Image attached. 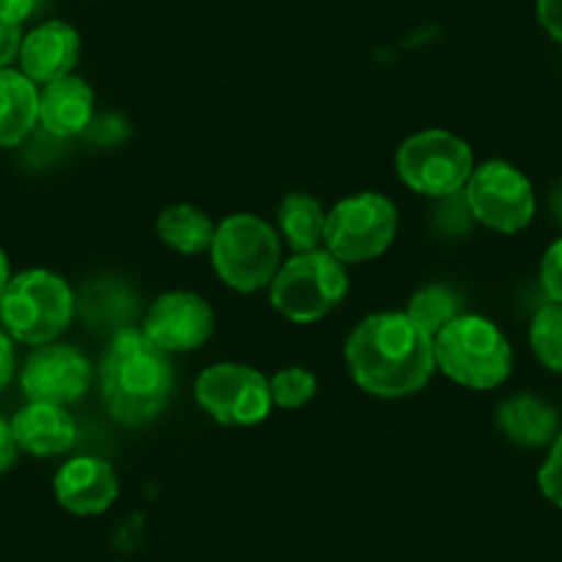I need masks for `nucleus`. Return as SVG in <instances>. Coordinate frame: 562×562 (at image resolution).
I'll list each match as a JSON object with an SVG mask.
<instances>
[{"mask_svg": "<svg viewBox=\"0 0 562 562\" xmlns=\"http://www.w3.org/2000/svg\"><path fill=\"white\" fill-rule=\"evenodd\" d=\"M78 315V299L67 279L45 268L23 270L12 276L0 299V326L12 334L14 342L50 345L69 328Z\"/></svg>", "mask_w": 562, "mask_h": 562, "instance_id": "obj_4", "label": "nucleus"}, {"mask_svg": "<svg viewBox=\"0 0 562 562\" xmlns=\"http://www.w3.org/2000/svg\"><path fill=\"white\" fill-rule=\"evenodd\" d=\"M193 397L204 414L226 428H254L273 408L268 378L237 361H221L199 372Z\"/></svg>", "mask_w": 562, "mask_h": 562, "instance_id": "obj_10", "label": "nucleus"}, {"mask_svg": "<svg viewBox=\"0 0 562 562\" xmlns=\"http://www.w3.org/2000/svg\"><path fill=\"white\" fill-rule=\"evenodd\" d=\"M42 0H0V18H7L9 23L20 25L23 29L25 20L34 18V12L40 9Z\"/></svg>", "mask_w": 562, "mask_h": 562, "instance_id": "obj_30", "label": "nucleus"}, {"mask_svg": "<svg viewBox=\"0 0 562 562\" xmlns=\"http://www.w3.org/2000/svg\"><path fill=\"white\" fill-rule=\"evenodd\" d=\"M394 169L408 191L428 199H450L467 188L474 171V153L461 135L430 127L400 144Z\"/></svg>", "mask_w": 562, "mask_h": 562, "instance_id": "obj_7", "label": "nucleus"}, {"mask_svg": "<svg viewBox=\"0 0 562 562\" xmlns=\"http://www.w3.org/2000/svg\"><path fill=\"white\" fill-rule=\"evenodd\" d=\"M9 281H12V270H9V257H7V251L0 248V299H3V293H7Z\"/></svg>", "mask_w": 562, "mask_h": 562, "instance_id": "obj_32", "label": "nucleus"}, {"mask_svg": "<svg viewBox=\"0 0 562 562\" xmlns=\"http://www.w3.org/2000/svg\"><path fill=\"white\" fill-rule=\"evenodd\" d=\"M405 315L422 328L428 331L430 337L441 331L445 326H450L461 312V299L452 293L445 284H430V288H422L411 295L408 306H405Z\"/></svg>", "mask_w": 562, "mask_h": 562, "instance_id": "obj_22", "label": "nucleus"}, {"mask_svg": "<svg viewBox=\"0 0 562 562\" xmlns=\"http://www.w3.org/2000/svg\"><path fill=\"white\" fill-rule=\"evenodd\" d=\"M155 229H158L164 246H169L177 254H186V257L210 251L215 237L213 218L196 204H171V207H166L158 215Z\"/></svg>", "mask_w": 562, "mask_h": 562, "instance_id": "obj_21", "label": "nucleus"}, {"mask_svg": "<svg viewBox=\"0 0 562 562\" xmlns=\"http://www.w3.org/2000/svg\"><path fill=\"white\" fill-rule=\"evenodd\" d=\"M94 119V91L78 75H67L40 89V124L56 138L80 135Z\"/></svg>", "mask_w": 562, "mask_h": 562, "instance_id": "obj_17", "label": "nucleus"}, {"mask_svg": "<svg viewBox=\"0 0 562 562\" xmlns=\"http://www.w3.org/2000/svg\"><path fill=\"white\" fill-rule=\"evenodd\" d=\"M102 403L124 428H144L158 419L175 392L171 356L140 328L111 339L100 367Z\"/></svg>", "mask_w": 562, "mask_h": 562, "instance_id": "obj_2", "label": "nucleus"}, {"mask_svg": "<svg viewBox=\"0 0 562 562\" xmlns=\"http://www.w3.org/2000/svg\"><path fill=\"white\" fill-rule=\"evenodd\" d=\"M20 42H23L20 25L9 23L7 18H0V69H9V64L18 58Z\"/></svg>", "mask_w": 562, "mask_h": 562, "instance_id": "obj_28", "label": "nucleus"}, {"mask_svg": "<svg viewBox=\"0 0 562 562\" xmlns=\"http://www.w3.org/2000/svg\"><path fill=\"white\" fill-rule=\"evenodd\" d=\"M551 213H554L557 224L562 226V186L551 193Z\"/></svg>", "mask_w": 562, "mask_h": 562, "instance_id": "obj_33", "label": "nucleus"}, {"mask_svg": "<svg viewBox=\"0 0 562 562\" xmlns=\"http://www.w3.org/2000/svg\"><path fill=\"white\" fill-rule=\"evenodd\" d=\"M140 331L169 356L191 353L207 345L215 334V312L199 293L171 290L149 306Z\"/></svg>", "mask_w": 562, "mask_h": 562, "instance_id": "obj_11", "label": "nucleus"}, {"mask_svg": "<svg viewBox=\"0 0 562 562\" xmlns=\"http://www.w3.org/2000/svg\"><path fill=\"white\" fill-rule=\"evenodd\" d=\"M20 72L29 75L36 86L53 83L72 75L80 58V34L64 20H47L20 42Z\"/></svg>", "mask_w": 562, "mask_h": 562, "instance_id": "obj_14", "label": "nucleus"}, {"mask_svg": "<svg viewBox=\"0 0 562 562\" xmlns=\"http://www.w3.org/2000/svg\"><path fill=\"white\" fill-rule=\"evenodd\" d=\"M345 361L356 386L372 397H411L428 386L436 372L434 337L405 312H375L350 331Z\"/></svg>", "mask_w": 562, "mask_h": 562, "instance_id": "obj_1", "label": "nucleus"}, {"mask_svg": "<svg viewBox=\"0 0 562 562\" xmlns=\"http://www.w3.org/2000/svg\"><path fill=\"white\" fill-rule=\"evenodd\" d=\"M529 345L546 370L562 372V304L549 301L529 323Z\"/></svg>", "mask_w": 562, "mask_h": 562, "instance_id": "obj_23", "label": "nucleus"}, {"mask_svg": "<svg viewBox=\"0 0 562 562\" xmlns=\"http://www.w3.org/2000/svg\"><path fill=\"white\" fill-rule=\"evenodd\" d=\"M270 381V397H273L276 408L295 411L304 408L312 397L317 394V378L306 367H284L276 372Z\"/></svg>", "mask_w": 562, "mask_h": 562, "instance_id": "obj_24", "label": "nucleus"}, {"mask_svg": "<svg viewBox=\"0 0 562 562\" xmlns=\"http://www.w3.org/2000/svg\"><path fill=\"white\" fill-rule=\"evenodd\" d=\"M348 290V268L326 248H317L284 259L279 273L270 281L268 293L270 304L281 317L299 326H310L331 315L345 301Z\"/></svg>", "mask_w": 562, "mask_h": 562, "instance_id": "obj_6", "label": "nucleus"}, {"mask_svg": "<svg viewBox=\"0 0 562 562\" xmlns=\"http://www.w3.org/2000/svg\"><path fill=\"white\" fill-rule=\"evenodd\" d=\"M436 370L458 386L491 392L510 378L513 348L502 328L483 315H458L434 337Z\"/></svg>", "mask_w": 562, "mask_h": 562, "instance_id": "obj_3", "label": "nucleus"}, {"mask_svg": "<svg viewBox=\"0 0 562 562\" xmlns=\"http://www.w3.org/2000/svg\"><path fill=\"white\" fill-rule=\"evenodd\" d=\"M540 284L549 301L562 304V237H557L540 259Z\"/></svg>", "mask_w": 562, "mask_h": 562, "instance_id": "obj_26", "label": "nucleus"}, {"mask_svg": "<svg viewBox=\"0 0 562 562\" xmlns=\"http://www.w3.org/2000/svg\"><path fill=\"white\" fill-rule=\"evenodd\" d=\"M75 299H78V315L97 337L113 339L127 328H135L138 321V293L130 281L119 276H94Z\"/></svg>", "mask_w": 562, "mask_h": 562, "instance_id": "obj_15", "label": "nucleus"}, {"mask_svg": "<svg viewBox=\"0 0 562 562\" xmlns=\"http://www.w3.org/2000/svg\"><path fill=\"white\" fill-rule=\"evenodd\" d=\"M91 383V364L78 348L50 342L36 348L20 372V386L29 403H78Z\"/></svg>", "mask_w": 562, "mask_h": 562, "instance_id": "obj_12", "label": "nucleus"}, {"mask_svg": "<svg viewBox=\"0 0 562 562\" xmlns=\"http://www.w3.org/2000/svg\"><path fill=\"white\" fill-rule=\"evenodd\" d=\"M53 491L64 510L75 516H100L116 502L119 477L102 458L80 456L58 469Z\"/></svg>", "mask_w": 562, "mask_h": 562, "instance_id": "obj_13", "label": "nucleus"}, {"mask_svg": "<svg viewBox=\"0 0 562 562\" xmlns=\"http://www.w3.org/2000/svg\"><path fill=\"white\" fill-rule=\"evenodd\" d=\"M326 210L310 193H288L276 213V232L295 254L323 248L326 235Z\"/></svg>", "mask_w": 562, "mask_h": 562, "instance_id": "obj_20", "label": "nucleus"}, {"mask_svg": "<svg viewBox=\"0 0 562 562\" xmlns=\"http://www.w3.org/2000/svg\"><path fill=\"white\" fill-rule=\"evenodd\" d=\"M496 428L513 445L538 450V447L554 441L560 419H557V411L543 397L521 392L502 400L499 408H496Z\"/></svg>", "mask_w": 562, "mask_h": 562, "instance_id": "obj_18", "label": "nucleus"}, {"mask_svg": "<svg viewBox=\"0 0 562 562\" xmlns=\"http://www.w3.org/2000/svg\"><path fill=\"white\" fill-rule=\"evenodd\" d=\"M463 202L474 221L499 235L524 232L538 210L532 182L507 160H485L474 166L463 188Z\"/></svg>", "mask_w": 562, "mask_h": 562, "instance_id": "obj_9", "label": "nucleus"}, {"mask_svg": "<svg viewBox=\"0 0 562 562\" xmlns=\"http://www.w3.org/2000/svg\"><path fill=\"white\" fill-rule=\"evenodd\" d=\"M18 372V353H14V339L7 328L0 326V389H7Z\"/></svg>", "mask_w": 562, "mask_h": 562, "instance_id": "obj_29", "label": "nucleus"}, {"mask_svg": "<svg viewBox=\"0 0 562 562\" xmlns=\"http://www.w3.org/2000/svg\"><path fill=\"white\" fill-rule=\"evenodd\" d=\"M538 488L546 499L562 510V430L549 445L543 467L538 469Z\"/></svg>", "mask_w": 562, "mask_h": 562, "instance_id": "obj_25", "label": "nucleus"}, {"mask_svg": "<svg viewBox=\"0 0 562 562\" xmlns=\"http://www.w3.org/2000/svg\"><path fill=\"white\" fill-rule=\"evenodd\" d=\"M538 23L554 42H562V0H538Z\"/></svg>", "mask_w": 562, "mask_h": 562, "instance_id": "obj_27", "label": "nucleus"}, {"mask_svg": "<svg viewBox=\"0 0 562 562\" xmlns=\"http://www.w3.org/2000/svg\"><path fill=\"white\" fill-rule=\"evenodd\" d=\"M210 262L215 276L235 293H259L270 288L281 268V237L268 221L251 213L226 215L215 224Z\"/></svg>", "mask_w": 562, "mask_h": 562, "instance_id": "obj_5", "label": "nucleus"}, {"mask_svg": "<svg viewBox=\"0 0 562 562\" xmlns=\"http://www.w3.org/2000/svg\"><path fill=\"white\" fill-rule=\"evenodd\" d=\"M18 441H14V434H12V422H7L3 416H0V474H7L9 469L14 467V461H18Z\"/></svg>", "mask_w": 562, "mask_h": 562, "instance_id": "obj_31", "label": "nucleus"}, {"mask_svg": "<svg viewBox=\"0 0 562 562\" xmlns=\"http://www.w3.org/2000/svg\"><path fill=\"white\" fill-rule=\"evenodd\" d=\"M40 124V86L20 69H0V149L23 144Z\"/></svg>", "mask_w": 562, "mask_h": 562, "instance_id": "obj_19", "label": "nucleus"}, {"mask_svg": "<svg viewBox=\"0 0 562 562\" xmlns=\"http://www.w3.org/2000/svg\"><path fill=\"white\" fill-rule=\"evenodd\" d=\"M397 226L400 215L392 199L375 191L356 193L328 210L323 248L345 268L372 262L392 248Z\"/></svg>", "mask_w": 562, "mask_h": 562, "instance_id": "obj_8", "label": "nucleus"}, {"mask_svg": "<svg viewBox=\"0 0 562 562\" xmlns=\"http://www.w3.org/2000/svg\"><path fill=\"white\" fill-rule=\"evenodd\" d=\"M14 441L23 452L36 458L64 456L78 441V425L64 405L29 403L12 419Z\"/></svg>", "mask_w": 562, "mask_h": 562, "instance_id": "obj_16", "label": "nucleus"}]
</instances>
